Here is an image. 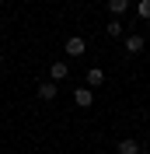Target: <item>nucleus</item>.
I'll return each instance as SVG.
<instances>
[{
    "label": "nucleus",
    "instance_id": "nucleus-1",
    "mask_svg": "<svg viewBox=\"0 0 150 154\" xmlns=\"http://www.w3.org/2000/svg\"><path fill=\"white\" fill-rule=\"evenodd\" d=\"M84 53H87V42H84V38H80V35H70V38H66V56H84Z\"/></svg>",
    "mask_w": 150,
    "mask_h": 154
},
{
    "label": "nucleus",
    "instance_id": "nucleus-2",
    "mask_svg": "<svg viewBox=\"0 0 150 154\" xmlns=\"http://www.w3.org/2000/svg\"><path fill=\"white\" fill-rule=\"evenodd\" d=\"M74 102H77V105H80V109H91L94 105V91H91V88H77V91H74Z\"/></svg>",
    "mask_w": 150,
    "mask_h": 154
},
{
    "label": "nucleus",
    "instance_id": "nucleus-3",
    "mask_svg": "<svg viewBox=\"0 0 150 154\" xmlns=\"http://www.w3.org/2000/svg\"><path fill=\"white\" fill-rule=\"evenodd\" d=\"M84 81H87L91 91H94V88H101V84H105V70H101V67H87V77H84Z\"/></svg>",
    "mask_w": 150,
    "mask_h": 154
},
{
    "label": "nucleus",
    "instance_id": "nucleus-4",
    "mask_svg": "<svg viewBox=\"0 0 150 154\" xmlns=\"http://www.w3.org/2000/svg\"><path fill=\"white\" fill-rule=\"evenodd\" d=\"M143 46H147V38H143V35H136V32H133V35H126V53H133V56H136V53H143Z\"/></svg>",
    "mask_w": 150,
    "mask_h": 154
},
{
    "label": "nucleus",
    "instance_id": "nucleus-5",
    "mask_svg": "<svg viewBox=\"0 0 150 154\" xmlns=\"http://www.w3.org/2000/svg\"><path fill=\"white\" fill-rule=\"evenodd\" d=\"M66 74H70V67H66L63 60H56V63H52V67H49V81H52V84H59V81H63Z\"/></svg>",
    "mask_w": 150,
    "mask_h": 154
},
{
    "label": "nucleus",
    "instance_id": "nucleus-6",
    "mask_svg": "<svg viewBox=\"0 0 150 154\" xmlns=\"http://www.w3.org/2000/svg\"><path fill=\"white\" fill-rule=\"evenodd\" d=\"M56 95H59V91H56L52 81H42V84H38V98H42V102H52Z\"/></svg>",
    "mask_w": 150,
    "mask_h": 154
},
{
    "label": "nucleus",
    "instance_id": "nucleus-7",
    "mask_svg": "<svg viewBox=\"0 0 150 154\" xmlns=\"http://www.w3.org/2000/svg\"><path fill=\"white\" fill-rule=\"evenodd\" d=\"M126 11H129V0H108V14L112 18H122Z\"/></svg>",
    "mask_w": 150,
    "mask_h": 154
},
{
    "label": "nucleus",
    "instance_id": "nucleus-8",
    "mask_svg": "<svg viewBox=\"0 0 150 154\" xmlns=\"http://www.w3.org/2000/svg\"><path fill=\"white\" fill-rule=\"evenodd\" d=\"M119 154H140V144L133 140V137H126V140H119V147H115Z\"/></svg>",
    "mask_w": 150,
    "mask_h": 154
},
{
    "label": "nucleus",
    "instance_id": "nucleus-9",
    "mask_svg": "<svg viewBox=\"0 0 150 154\" xmlns=\"http://www.w3.org/2000/svg\"><path fill=\"white\" fill-rule=\"evenodd\" d=\"M136 18H140V21H150V0H140V4H136Z\"/></svg>",
    "mask_w": 150,
    "mask_h": 154
},
{
    "label": "nucleus",
    "instance_id": "nucleus-10",
    "mask_svg": "<svg viewBox=\"0 0 150 154\" xmlns=\"http://www.w3.org/2000/svg\"><path fill=\"white\" fill-rule=\"evenodd\" d=\"M105 32H108V38H119V35H122V21H119V18H112Z\"/></svg>",
    "mask_w": 150,
    "mask_h": 154
},
{
    "label": "nucleus",
    "instance_id": "nucleus-11",
    "mask_svg": "<svg viewBox=\"0 0 150 154\" xmlns=\"http://www.w3.org/2000/svg\"><path fill=\"white\" fill-rule=\"evenodd\" d=\"M0 63H4V56H0Z\"/></svg>",
    "mask_w": 150,
    "mask_h": 154
}]
</instances>
